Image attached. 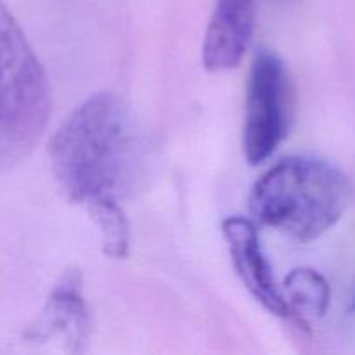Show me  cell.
I'll return each instance as SVG.
<instances>
[{"mask_svg":"<svg viewBox=\"0 0 355 355\" xmlns=\"http://www.w3.org/2000/svg\"><path fill=\"white\" fill-rule=\"evenodd\" d=\"M49 156L66 196L89 211L121 205L144 189L155 173L158 144L127 101L99 92L62 121Z\"/></svg>","mask_w":355,"mask_h":355,"instance_id":"6da1fadb","label":"cell"},{"mask_svg":"<svg viewBox=\"0 0 355 355\" xmlns=\"http://www.w3.org/2000/svg\"><path fill=\"white\" fill-rule=\"evenodd\" d=\"M350 193L347 173L331 162L290 156L257 180L250 193V210L262 225L309 243L342 218Z\"/></svg>","mask_w":355,"mask_h":355,"instance_id":"7a4b0ae2","label":"cell"},{"mask_svg":"<svg viewBox=\"0 0 355 355\" xmlns=\"http://www.w3.org/2000/svg\"><path fill=\"white\" fill-rule=\"evenodd\" d=\"M51 110L47 75L0 0V172L30 156L47 130Z\"/></svg>","mask_w":355,"mask_h":355,"instance_id":"3957f363","label":"cell"},{"mask_svg":"<svg viewBox=\"0 0 355 355\" xmlns=\"http://www.w3.org/2000/svg\"><path fill=\"white\" fill-rule=\"evenodd\" d=\"M293 87L283 59L270 51L255 55L246 87L243 149L252 165L266 162L290 132Z\"/></svg>","mask_w":355,"mask_h":355,"instance_id":"277c9868","label":"cell"},{"mask_svg":"<svg viewBox=\"0 0 355 355\" xmlns=\"http://www.w3.org/2000/svg\"><path fill=\"white\" fill-rule=\"evenodd\" d=\"M222 234L227 243L232 266L252 297L272 315L290 318L291 311L274 281L257 225L250 218L229 217L222 224Z\"/></svg>","mask_w":355,"mask_h":355,"instance_id":"5b68a950","label":"cell"},{"mask_svg":"<svg viewBox=\"0 0 355 355\" xmlns=\"http://www.w3.org/2000/svg\"><path fill=\"white\" fill-rule=\"evenodd\" d=\"M257 0H217L203 42V64L229 71L245 58L255 31Z\"/></svg>","mask_w":355,"mask_h":355,"instance_id":"8992f818","label":"cell"},{"mask_svg":"<svg viewBox=\"0 0 355 355\" xmlns=\"http://www.w3.org/2000/svg\"><path fill=\"white\" fill-rule=\"evenodd\" d=\"M89 333L90 315L82 293V277L76 270H66L45 304L35 338H59L66 349L80 352Z\"/></svg>","mask_w":355,"mask_h":355,"instance_id":"52a82bcc","label":"cell"},{"mask_svg":"<svg viewBox=\"0 0 355 355\" xmlns=\"http://www.w3.org/2000/svg\"><path fill=\"white\" fill-rule=\"evenodd\" d=\"M284 300L291 314H297L304 322L322 318L331 302L328 281L309 267L291 270L284 279Z\"/></svg>","mask_w":355,"mask_h":355,"instance_id":"ba28073f","label":"cell"},{"mask_svg":"<svg viewBox=\"0 0 355 355\" xmlns=\"http://www.w3.org/2000/svg\"><path fill=\"white\" fill-rule=\"evenodd\" d=\"M103 239L104 253L113 259H125L130 246V227L121 205H106L89 210Z\"/></svg>","mask_w":355,"mask_h":355,"instance_id":"9c48e42d","label":"cell"},{"mask_svg":"<svg viewBox=\"0 0 355 355\" xmlns=\"http://www.w3.org/2000/svg\"><path fill=\"white\" fill-rule=\"evenodd\" d=\"M349 311H350V312H355V293H354V297H352V302H350Z\"/></svg>","mask_w":355,"mask_h":355,"instance_id":"30bf717a","label":"cell"}]
</instances>
